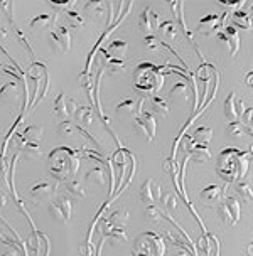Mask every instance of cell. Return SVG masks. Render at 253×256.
Returning <instances> with one entry per match:
<instances>
[{
  "label": "cell",
  "mask_w": 253,
  "mask_h": 256,
  "mask_svg": "<svg viewBox=\"0 0 253 256\" xmlns=\"http://www.w3.org/2000/svg\"><path fill=\"white\" fill-rule=\"evenodd\" d=\"M68 98L64 93H59L56 96V100H54V104H53V115L59 118L61 122L64 120H70V113H68Z\"/></svg>",
  "instance_id": "obj_23"
},
{
  "label": "cell",
  "mask_w": 253,
  "mask_h": 256,
  "mask_svg": "<svg viewBox=\"0 0 253 256\" xmlns=\"http://www.w3.org/2000/svg\"><path fill=\"white\" fill-rule=\"evenodd\" d=\"M17 138V148L19 152L27 158H41L43 157V148H41L39 144H32V142H27L22 138L21 135H16Z\"/></svg>",
  "instance_id": "obj_16"
},
{
  "label": "cell",
  "mask_w": 253,
  "mask_h": 256,
  "mask_svg": "<svg viewBox=\"0 0 253 256\" xmlns=\"http://www.w3.org/2000/svg\"><path fill=\"white\" fill-rule=\"evenodd\" d=\"M85 179L88 182H91V184L105 186V184H107V180H108V177H107V170H105L103 166H95V167H91L88 172H86Z\"/></svg>",
  "instance_id": "obj_26"
},
{
  "label": "cell",
  "mask_w": 253,
  "mask_h": 256,
  "mask_svg": "<svg viewBox=\"0 0 253 256\" xmlns=\"http://www.w3.org/2000/svg\"><path fill=\"white\" fill-rule=\"evenodd\" d=\"M159 202L162 204V208H164V211L167 212V216L177 214V198H176V194H172L171 190H162Z\"/></svg>",
  "instance_id": "obj_27"
},
{
  "label": "cell",
  "mask_w": 253,
  "mask_h": 256,
  "mask_svg": "<svg viewBox=\"0 0 253 256\" xmlns=\"http://www.w3.org/2000/svg\"><path fill=\"white\" fill-rule=\"evenodd\" d=\"M243 132H245V128H243L238 122H231L226 126V134H228V136H231V138H238V136H241Z\"/></svg>",
  "instance_id": "obj_43"
},
{
  "label": "cell",
  "mask_w": 253,
  "mask_h": 256,
  "mask_svg": "<svg viewBox=\"0 0 253 256\" xmlns=\"http://www.w3.org/2000/svg\"><path fill=\"white\" fill-rule=\"evenodd\" d=\"M80 164V152L68 145H61L49 152L46 167L54 180H70L78 174Z\"/></svg>",
  "instance_id": "obj_1"
},
{
  "label": "cell",
  "mask_w": 253,
  "mask_h": 256,
  "mask_svg": "<svg viewBox=\"0 0 253 256\" xmlns=\"http://www.w3.org/2000/svg\"><path fill=\"white\" fill-rule=\"evenodd\" d=\"M115 115H117L118 118H127V116L135 118L137 115H139V103L132 98L122 100V102L115 106Z\"/></svg>",
  "instance_id": "obj_17"
},
{
  "label": "cell",
  "mask_w": 253,
  "mask_h": 256,
  "mask_svg": "<svg viewBox=\"0 0 253 256\" xmlns=\"http://www.w3.org/2000/svg\"><path fill=\"white\" fill-rule=\"evenodd\" d=\"M66 20H68V26L73 27V29L81 27L83 24H85V17H83L81 14L76 12V10H68L66 12Z\"/></svg>",
  "instance_id": "obj_38"
},
{
  "label": "cell",
  "mask_w": 253,
  "mask_h": 256,
  "mask_svg": "<svg viewBox=\"0 0 253 256\" xmlns=\"http://www.w3.org/2000/svg\"><path fill=\"white\" fill-rule=\"evenodd\" d=\"M49 46L54 52L66 54L71 49V32L68 27L59 26L49 32Z\"/></svg>",
  "instance_id": "obj_9"
},
{
  "label": "cell",
  "mask_w": 253,
  "mask_h": 256,
  "mask_svg": "<svg viewBox=\"0 0 253 256\" xmlns=\"http://www.w3.org/2000/svg\"><path fill=\"white\" fill-rule=\"evenodd\" d=\"M2 256H22V253H21V250L11 248V250H7L6 253H2Z\"/></svg>",
  "instance_id": "obj_49"
},
{
  "label": "cell",
  "mask_w": 253,
  "mask_h": 256,
  "mask_svg": "<svg viewBox=\"0 0 253 256\" xmlns=\"http://www.w3.org/2000/svg\"><path fill=\"white\" fill-rule=\"evenodd\" d=\"M216 212H218L219 219L224 222V224H236L240 221V214H241V206H240V200L233 196H226L221 202L218 204L216 208Z\"/></svg>",
  "instance_id": "obj_5"
},
{
  "label": "cell",
  "mask_w": 253,
  "mask_h": 256,
  "mask_svg": "<svg viewBox=\"0 0 253 256\" xmlns=\"http://www.w3.org/2000/svg\"><path fill=\"white\" fill-rule=\"evenodd\" d=\"M172 256H192L191 253H189V251H187V250H179V251H176V253H174Z\"/></svg>",
  "instance_id": "obj_52"
},
{
  "label": "cell",
  "mask_w": 253,
  "mask_h": 256,
  "mask_svg": "<svg viewBox=\"0 0 253 256\" xmlns=\"http://www.w3.org/2000/svg\"><path fill=\"white\" fill-rule=\"evenodd\" d=\"M224 189L221 186H206L204 189H201L199 192V199L204 202L206 206H214V204H219L221 200L224 199Z\"/></svg>",
  "instance_id": "obj_15"
},
{
  "label": "cell",
  "mask_w": 253,
  "mask_h": 256,
  "mask_svg": "<svg viewBox=\"0 0 253 256\" xmlns=\"http://www.w3.org/2000/svg\"><path fill=\"white\" fill-rule=\"evenodd\" d=\"M6 204H7V194L4 190H0V208H4Z\"/></svg>",
  "instance_id": "obj_51"
},
{
  "label": "cell",
  "mask_w": 253,
  "mask_h": 256,
  "mask_svg": "<svg viewBox=\"0 0 253 256\" xmlns=\"http://www.w3.org/2000/svg\"><path fill=\"white\" fill-rule=\"evenodd\" d=\"M49 6L58 8V10L68 12V10H73V8L76 7V0H51Z\"/></svg>",
  "instance_id": "obj_40"
},
{
  "label": "cell",
  "mask_w": 253,
  "mask_h": 256,
  "mask_svg": "<svg viewBox=\"0 0 253 256\" xmlns=\"http://www.w3.org/2000/svg\"><path fill=\"white\" fill-rule=\"evenodd\" d=\"M7 176H9V164H6L4 155H0V180H2L6 186H9L7 184Z\"/></svg>",
  "instance_id": "obj_46"
},
{
  "label": "cell",
  "mask_w": 253,
  "mask_h": 256,
  "mask_svg": "<svg viewBox=\"0 0 253 256\" xmlns=\"http://www.w3.org/2000/svg\"><path fill=\"white\" fill-rule=\"evenodd\" d=\"M21 136L27 142H32V144H41L44 138V126L38 125V123H32V125H27L24 130H22Z\"/></svg>",
  "instance_id": "obj_20"
},
{
  "label": "cell",
  "mask_w": 253,
  "mask_h": 256,
  "mask_svg": "<svg viewBox=\"0 0 253 256\" xmlns=\"http://www.w3.org/2000/svg\"><path fill=\"white\" fill-rule=\"evenodd\" d=\"M133 132H135L137 135L144 136L145 142H152L155 136V132H157L155 116L147 112V110H144V112L133 118Z\"/></svg>",
  "instance_id": "obj_6"
},
{
  "label": "cell",
  "mask_w": 253,
  "mask_h": 256,
  "mask_svg": "<svg viewBox=\"0 0 253 256\" xmlns=\"http://www.w3.org/2000/svg\"><path fill=\"white\" fill-rule=\"evenodd\" d=\"M162 189L154 179H145L144 184L140 186V200L145 206H157Z\"/></svg>",
  "instance_id": "obj_10"
},
{
  "label": "cell",
  "mask_w": 253,
  "mask_h": 256,
  "mask_svg": "<svg viewBox=\"0 0 253 256\" xmlns=\"http://www.w3.org/2000/svg\"><path fill=\"white\" fill-rule=\"evenodd\" d=\"M234 190H236L238 198L243 199V202H250V200H253V189L246 180L240 179V180L234 182Z\"/></svg>",
  "instance_id": "obj_33"
},
{
  "label": "cell",
  "mask_w": 253,
  "mask_h": 256,
  "mask_svg": "<svg viewBox=\"0 0 253 256\" xmlns=\"http://www.w3.org/2000/svg\"><path fill=\"white\" fill-rule=\"evenodd\" d=\"M164 86V76L160 68L150 62H142L133 72V88L142 96H157Z\"/></svg>",
  "instance_id": "obj_3"
},
{
  "label": "cell",
  "mask_w": 253,
  "mask_h": 256,
  "mask_svg": "<svg viewBox=\"0 0 253 256\" xmlns=\"http://www.w3.org/2000/svg\"><path fill=\"white\" fill-rule=\"evenodd\" d=\"M0 241H4L6 244L12 246V248H17V250H22L21 246V241L19 238H17L16 234H14V231H11V234H7V231L0 230Z\"/></svg>",
  "instance_id": "obj_39"
},
{
  "label": "cell",
  "mask_w": 253,
  "mask_h": 256,
  "mask_svg": "<svg viewBox=\"0 0 253 256\" xmlns=\"http://www.w3.org/2000/svg\"><path fill=\"white\" fill-rule=\"evenodd\" d=\"M128 218H130V214L125 209H118V211H115L112 216L108 218V226L110 228H117V230H125L127 222H128Z\"/></svg>",
  "instance_id": "obj_32"
},
{
  "label": "cell",
  "mask_w": 253,
  "mask_h": 256,
  "mask_svg": "<svg viewBox=\"0 0 253 256\" xmlns=\"http://www.w3.org/2000/svg\"><path fill=\"white\" fill-rule=\"evenodd\" d=\"M160 36H162L164 40H167V42H172V40L177 39L179 36V27H177V22L174 20H164L162 24H159V29Z\"/></svg>",
  "instance_id": "obj_24"
},
{
  "label": "cell",
  "mask_w": 253,
  "mask_h": 256,
  "mask_svg": "<svg viewBox=\"0 0 253 256\" xmlns=\"http://www.w3.org/2000/svg\"><path fill=\"white\" fill-rule=\"evenodd\" d=\"M58 22V16L54 14V16H51V14H38V16H34L29 22L31 29L34 30H39V29H48L53 24H56Z\"/></svg>",
  "instance_id": "obj_21"
},
{
  "label": "cell",
  "mask_w": 253,
  "mask_h": 256,
  "mask_svg": "<svg viewBox=\"0 0 253 256\" xmlns=\"http://www.w3.org/2000/svg\"><path fill=\"white\" fill-rule=\"evenodd\" d=\"M139 27L147 32V36H150L152 32L159 29V14L152 7H145L139 17Z\"/></svg>",
  "instance_id": "obj_14"
},
{
  "label": "cell",
  "mask_w": 253,
  "mask_h": 256,
  "mask_svg": "<svg viewBox=\"0 0 253 256\" xmlns=\"http://www.w3.org/2000/svg\"><path fill=\"white\" fill-rule=\"evenodd\" d=\"M251 8H253V6H251Z\"/></svg>",
  "instance_id": "obj_54"
},
{
  "label": "cell",
  "mask_w": 253,
  "mask_h": 256,
  "mask_svg": "<svg viewBox=\"0 0 253 256\" xmlns=\"http://www.w3.org/2000/svg\"><path fill=\"white\" fill-rule=\"evenodd\" d=\"M144 48L147 49V51H157V49L160 48V40L155 38L154 34L145 36V38H144Z\"/></svg>",
  "instance_id": "obj_44"
},
{
  "label": "cell",
  "mask_w": 253,
  "mask_h": 256,
  "mask_svg": "<svg viewBox=\"0 0 253 256\" xmlns=\"http://www.w3.org/2000/svg\"><path fill=\"white\" fill-rule=\"evenodd\" d=\"M211 136H213V130H211L209 126H199V128H196V132L192 134L191 144L208 147V144L211 142Z\"/></svg>",
  "instance_id": "obj_30"
},
{
  "label": "cell",
  "mask_w": 253,
  "mask_h": 256,
  "mask_svg": "<svg viewBox=\"0 0 253 256\" xmlns=\"http://www.w3.org/2000/svg\"><path fill=\"white\" fill-rule=\"evenodd\" d=\"M105 54H110V58L112 59H123L127 56L128 52V42H125V40H113L112 44L108 46L107 51H103Z\"/></svg>",
  "instance_id": "obj_29"
},
{
  "label": "cell",
  "mask_w": 253,
  "mask_h": 256,
  "mask_svg": "<svg viewBox=\"0 0 253 256\" xmlns=\"http://www.w3.org/2000/svg\"><path fill=\"white\" fill-rule=\"evenodd\" d=\"M49 216L58 222H68L73 216V204L66 196H58L48 206Z\"/></svg>",
  "instance_id": "obj_8"
},
{
  "label": "cell",
  "mask_w": 253,
  "mask_h": 256,
  "mask_svg": "<svg viewBox=\"0 0 253 256\" xmlns=\"http://www.w3.org/2000/svg\"><path fill=\"white\" fill-rule=\"evenodd\" d=\"M228 17V12L223 14H209V16H204L197 24V32L204 34L206 38H214V36L219 34V30L224 27V20Z\"/></svg>",
  "instance_id": "obj_7"
},
{
  "label": "cell",
  "mask_w": 253,
  "mask_h": 256,
  "mask_svg": "<svg viewBox=\"0 0 253 256\" xmlns=\"http://www.w3.org/2000/svg\"><path fill=\"white\" fill-rule=\"evenodd\" d=\"M231 20H233V24L236 26V27H241V29H245V30H250L251 27H253L251 17L248 16L246 12H243V10L233 12L231 14Z\"/></svg>",
  "instance_id": "obj_34"
},
{
  "label": "cell",
  "mask_w": 253,
  "mask_h": 256,
  "mask_svg": "<svg viewBox=\"0 0 253 256\" xmlns=\"http://www.w3.org/2000/svg\"><path fill=\"white\" fill-rule=\"evenodd\" d=\"M187 158L194 160V162H208L211 160V152L208 147H202V145H189V150H187Z\"/></svg>",
  "instance_id": "obj_25"
},
{
  "label": "cell",
  "mask_w": 253,
  "mask_h": 256,
  "mask_svg": "<svg viewBox=\"0 0 253 256\" xmlns=\"http://www.w3.org/2000/svg\"><path fill=\"white\" fill-rule=\"evenodd\" d=\"M221 6L224 7H229L231 10H240V8L245 6V2H241V0H234V2H228V0H221Z\"/></svg>",
  "instance_id": "obj_48"
},
{
  "label": "cell",
  "mask_w": 253,
  "mask_h": 256,
  "mask_svg": "<svg viewBox=\"0 0 253 256\" xmlns=\"http://www.w3.org/2000/svg\"><path fill=\"white\" fill-rule=\"evenodd\" d=\"M127 71V62L123 59H110L107 62V72L110 76H120Z\"/></svg>",
  "instance_id": "obj_35"
},
{
  "label": "cell",
  "mask_w": 253,
  "mask_h": 256,
  "mask_svg": "<svg viewBox=\"0 0 253 256\" xmlns=\"http://www.w3.org/2000/svg\"><path fill=\"white\" fill-rule=\"evenodd\" d=\"M216 38H218L219 42H223L228 48L229 56H231V58L236 56L238 49H240V34H238V30L234 29L233 26L223 27V29L219 30V34L216 36Z\"/></svg>",
  "instance_id": "obj_11"
},
{
  "label": "cell",
  "mask_w": 253,
  "mask_h": 256,
  "mask_svg": "<svg viewBox=\"0 0 253 256\" xmlns=\"http://www.w3.org/2000/svg\"><path fill=\"white\" fill-rule=\"evenodd\" d=\"M197 248L204 251L206 256H218L219 254V241L218 238L213 234L201 236L197 241Z\"/></svg>",
  "instance_id": "obj_18"
},
{
  "label": "cell",
  "mask_w": 253,
  "mask_h": 256,
  "mask_svg": "<svg viewBox=\"0 0 253 256\" xmlns=\"http://www.w3.org/2000/svg\"><path fill=\"white\" fill-rule=\"evenodd\" d=\"M76 132V126L75 123H71L70 120H64V122H59L58 125V134L61 136H73Z\"/></svg>",
  "instance_id": "obj_41"
},
{
  "label": "cell",
  "mask_w": 253,
  "mask_h": 256,
  "mask_svg": "<svg viewBox=\"0 0 253 256\" xmlns=\"http://www.w3.org/2000/svg\"><path fill=\"white\" fill-rule=\"evenodd\" d=\"M75 118L76 122L80 123V128L81 126H88L93 123V110L91 106H86V104H78L76 112H75Z\"/></svg>",
  "instance_id": "obj_31"
},
{
  "label": "cell",
  "mask_w": 253,
  "mask_h": 256,
  "mask_svg": "<svg viewBox=\"0 0 253 256\" xmlns=\"http://www.w3.org/2000/svg\"><path fill=\"white\" fill-rule=\"evenodd\" d=\"M224 115L229 122H238L241 118V113L245 112V102L236 98V93H229L223 104Z\"/></svg>",
  "instance_id": "obj_12"
},
{
  "label": "cell",
  "mask_w": 253,
  "mask_h": 256,
  "mask_svg": "<svg viewBox=\"0 0 253 256\" xmlns=\"http://www.w3.org/2000/svg\"><path fill=\"white\" fill-rule=\"evenodd\" d=\"M250 152H243L238 148H223L216 160V174H218L226 184L236 182L245 177L250 166Z\"/></svg>",
  "instance_id": "obj_2"
},
{
  "label": "cell",
  "mask_w": 253,
  "mask_h": 256,
  "mask_svg": "<svg viewBox=\"0 0 253 256\" xmlns=\"http://www.w3.org/2000/svg\"><path fill=\"white\" fill-rule=\"evenodd\" d=\"M9 38V32H7V29L4 27L2 24H0V40H6Z\"/></svg>",
  "instance_id": "obj_50"
},
{
  "label": "cell",
  "mask_w": 253,
  "mask_h": 256,
  "mask_svg": "<svg viewBox=\"0 0 253 256\" xmlns=\"http://www.w3.org/2000/svg\"><path fill=\"white\" fill-rule=\"evenodd\" d=\"M164 218L162 211L159 209V206H147L145 208V219L150 222H160Z\"/></svg>",
  "instance_id": "obj_37"
},
{
  "label": "cell",
  "mask_w": 253,
  "mask_h": 256,
  "mask_svg": "<svg viewBox=\"0 0 253 256\" xmlns=\"http://www.w3.org/2000/svg\"><path fill=\"white\" fill-rule=\"evenodd\" d=\"M54 192H56V184H54L53 180H38V182H34L29 189L31 198L32 200H36V202L49 199Z\"/></svg>",
  "instance_id": "obj_13"
},
{
  "label": "cell",
  "mask_w": 253,
  "mask_h": 256,
  "mask_svg": "<svg viewBox=\"0 0 253 256\" xmlns=\"http://www.w3.org/2000/svg\"><path fill=\"white\" fill-rule=\"evenodd\" d=\"M246 84L250 86V88H253V72H250V74L246 76Z\"/></svg>",
  "instance_id": "obj_53"
},
{
  "label": "cell",
  "mask_w": 253,
  "mask_h": 256,
  "mask_svg": "<svg viewBox=\"0 0 253 256\" xmlns=\"http://www.w3.org/2000/svg\"><path fill=\"white\" fill-rule=\"evenodd\" d=\"M241 120H243V126L248 128V130H253V108H246L241 113Z\"/></svg>",
  "instance_id": "obj_45"
},
{
  "label": "cell",
  "mask_w": 253,
  "mask_h": 256,
  "mask_svg": "<svg viewBox=\"0 0 253 256\" xmlns=\"http://www.w3.org/2000/svg\"><path fill=\"white\" fill-rule=\"evenodd\" d=\"M149 113L154 116H167L169 115V104L167 100H164L162 96H152L149 98Z\"/></svg>",
  "instance_id": "obj_22"
},
{
  "label": "cell",
  "mask_w": 253,
  "mask_h": 256,
  "mask_svg": "<svg viewBox=\"0 0 253 256\" xmlns=\"http://www.w3.org/2000/svg\"><path fill=\"white\" fill-rule=\"evenodd\" d=\"M133 256H164L165 241L164 238L154 231H145L135 238L132 246Z\"/></svg>",
  "instance_id": "obj_4"
},
{
  "label": "cell",
  "mask_w": 253,
  "mask_h": 256,
  "mask_svg": "<svg viewBox=\"0 0 253 256\" xmlns=\"http://www.w3.org/2000/svg\"><path fill=\"white\" fill-rule=\"evenodd\" d=\"M169 96H171V98L182 96L184 100H187V84L184 83V81H177V83H174L171 91H169Z\"/></svg>",
  "instance_id": "obj_42"
},
{
  "label": "cell",
  "mask_w": 253,
  "mask_h": 256,
  "mask_svg": "<svg viewBox=\"0 0 253 256\" xmlns=\"http://www.w3.org/2000/svg\"><path fill=\"white\" fill-rule=\"evenodd\" d=\"M22 94V90L17 81H11V83H6L0 88V100L7 103H16L17 100L21 98Z\"/></svg>",
  "instance_id": "obj_19"
},
{
  "label": "cell",
  "mask_w": 253,
  "mask_h": 256,
  "mask_svg": "<svg viewBox=\"0 0 253 256\" xmlns=\"http://www.w3.org/2000/svg\"><path fill=\"white\" fill-rule=\"evenodd\" d=\"M0 10L6 12V16L9 17V20L14 22V4L12 2H0Z\"/></svg>",
  "instance_id": "obj_47"
},
{
  "label": "cell",
  "mask_w": 253,
  "mask_h": 256,
  "mask_svg": "<svg viewBox=\"0 0 253 256\" xmlns=\"http://www.w3.org/2000/svg\"><path fill=\"white\" fill-rule=\"evenodd\" d=\"M64 190H66L68 196H73V198H76V199H85L86 198L85 186L81 184V180L75 179V177L70 180H66V184H64Z\"/></svg>",
  "instance_id": "obj_28"
},
{
  "label": "cell",
  "mask_w": 253,
  "mask_h": 256,
  "mask_svg": "<svg viewBox=\"0 0 253 256\" xmlns=\"http://www.w3.org/2000/svg\"><path fill=\"white\" fill-rule=\"evenodd\" d=\"M85 10L90 12L93 17H103L107 6H105V2H100V0H90V2L85 4Z\"/></svg>",
  "instance_id": "obj_36"
}]
</instances>
